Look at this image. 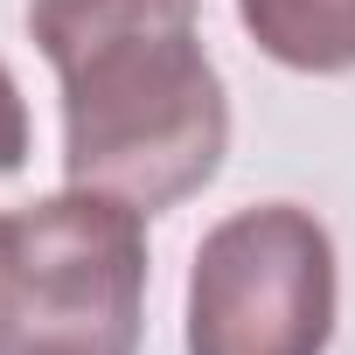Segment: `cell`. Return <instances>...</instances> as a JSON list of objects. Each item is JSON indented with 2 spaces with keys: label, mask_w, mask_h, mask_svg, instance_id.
<instances>
[{
  "label": "cell",
  "mask_w": 355,
  "mask_h": 355,
  "mask_svg": "<svg viewBox=\"0 0 355 355\" xmlns=\"http://www.w3.org/2000/svg\"><path fill=\"white\" fill-rule=\"evenodd\" d=\"M196 8L202 0H28V35L63 77L70 189L153 216L223 167L230 105Z\"/></svg>",
  "instance_id": "cell-1"
},
{
  "label": "cell",
  "mask_w": 355,
  "mask_h": 355,
  "mask_svg": "<svg viewBox=\"0 0 355 355\" xmlns=\"http://www.w3.org/2000/svg\"><path fill=\"white\" fill-rule=\"evenodd\" d=\"M146 223L70 189L0 216V355H139Z\"/></svg>",
  "instance_id": "cell-2"
},
{
  "label": "cell",
  "mask_w": 355,
  "mask_h": 355,
  "mask_svg": "<svg viewBox=\"0 0 355 355\" xmlns=\"http://www.w3.org/2000/svg\"><path fill=\"white\" fill-rule=\"evenodd\" d=\"M334 334V244L293 209H237L196 251L189 355H320Z\"/></svg>",
  "instance_id": "cell-3"
},
{
  "label": "cell",
  "mask_w": 355,
  "mask_h": 355,
  "mask_svg": "<svg viewBox=\"0 0 355 355\" xmlns=\"http://www.w3.org/2000/svg\"><path fill=\"white\" fill-rule=\"evenodd\" d=\"M237 15L286 70H355V0H237Z\"/></svg>",
  "instance_id": "cell-4"
},
{
  "label": "cell",
  "mask_w": 355,
  "mask_h": 355,
  "mask_svg": "<svg viewBox=\"0 0 355 355\" xmlns=\"http://www.w3.org/2000/svg\"><path fill=\"white\" fill-rule=\"evenodd\" d=\"M28 160V112H21V91L8 77V63H0V174H15Z\"/></svg>",
  "instance_id": "cell-5"
}]
</instances>
